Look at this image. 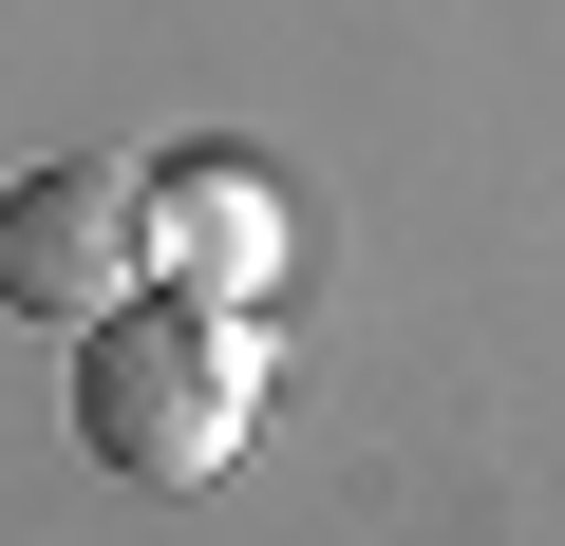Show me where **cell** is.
<instances>
[{
    "mask_svg": "<svg viewBox=\"0 0 565 546\" xmlns=\"http://www.w3.org/2000/svg\"><path fill=\"white\" fill-rule=\"evenodd\" d=\"M245 415H264V321H245V302H170V283H132V302L76 321V452H95V471H132V490H207V471L245 452Z\"/></svg>",
    "mask_w": 565,
    "mask_h": 546,
    "instance_id": "obj_1",
    "label": "cell"
},
{
    "mask_svg": "<svg viewBox=\"0 0 565 546\" xmlns=\"http://www.w3.org/2000/svg\"><path fill=\"white\" fill-rule=\"evenodd\" d=\"M0 302H20V321L132 302V170L114 151H39L20 189H0Z\"/></svg>",
    "mask_w": 565,
    "mask_h": 546,
    "instance_id": "obj_2",
    "label": "cell"
},
{
    "mask_svg": "<svg viewBox=\"0 0 565 546\" xmlns=\"http://www.w3.org/2000/svg\"><path fill=\"white\" fill-rule=\"evenodd\" d=\"M132 283H170V302H264V283H282V189H264L245 151L132 170Z\"/></svg>",
    "mask_w": 565,
    "mask_h": 546,
    "instance_id": "obj_3",
    "label": "cell"
}]
</instances>
